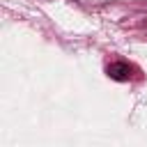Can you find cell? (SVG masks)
<instances>
[{
	"mask_svg": "<svg viewBox=\"0 0 147 147\" xmlns=\"http://www.w3.org/2000/svg\"><path fill=\"white\" fill-rule=\"evenodd\" d=\"M106 74H108V78H113L117 83H124V80H129L133 76V67L129 62H124V60H117V62H110L106 67Z\"/></svg>",
	"mask_w": 147,
	"mask_h": 147,
	"instance_id": "6da1fadb",
	"label": "cell"
}]
</instances>
